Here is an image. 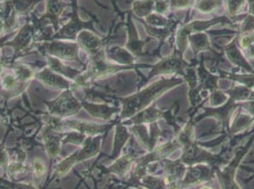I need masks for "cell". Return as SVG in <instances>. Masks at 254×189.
I'll use <instances>...</instances> for the list:
<instances>
[{
  "instance_id": "16",
  "label": "cell",
  "mask_w": 254,
  "mask_h": 189,
  "mask_svg": "<svg viewBox=\"0 0 254 189\" xmlns=\"http://www.w3.org/2000/svg\"><path fill=\"white\" fill-rule=\"evenodd\" d=\"M38 77L42 80L43 82H45L46 84L53 85V86H59V87H64V86H67V84L63 81L61 78H59L58 76H55L53 74L49 72V71H45L42 74L38 75Z\"/></svg>"
},
{
  "instance_id": "10",
  "label": "cell",
  "mask_w": 254,
  "mask_h": 189,
  "mask_svg": "<svg viewBox=\"0 0 254 189\" xmlns=\"http://www.w3.org/2000/svg\"><path fill=\"white\" fill-rule=\"evenodd\" d=\"M225 3V0H194L193 9L201 13H210L217 10Z\"/></svg>"
},
{
  "instance_id": "24",
  "label": "cell",
  "mask_w": 254,
  "mask_h": 189,
  "mask_svg": "<svg viewBox=\"0 0 254 189\" xmlns=\"http://www.w3.org/2000/svg\"><path fill=\"white\" fill-rule=\"evenodd\" d=\"M202 189H212L211 188H208V187H204Z\"/></svg>"
},
{
  "instance_id": "11",
  "label": "cell",
  "mask_w": 254,
  "mask_h": 189,
  "mask_svg": "<svg viewBox=\"0 0 254 189\" xmlns=\"http://www.w3.org/2000/svg\"><path fill=\"white\" fill-rule=\"evenodd\" d=\"M254 118L253 116L248 115V114H243L240 113L239 116L236 117V119L233 122V127H232V131H231V135L236 134V133H240L244 130H246L247 128H249L250 125L253 123Z\"/></svg>"
},
{
  "instance_id": "8",
  "label": "cell",
  "mask_w": 254,
  "mask_h": 189,
  "mask_svg": "<svg viewBox=\"0 0 254 189\" xmlns=\"http://www.w3.org/2000/svg\"><path fill=\"white\" fill-rule=\"evenodd\" d=\"M188 40L191 44V47H192L194 54H197L201 50L210 48L209 36L206 33L194 32L193 34H190L188 36Z\"/></svg>"
},
{
  "instance_id": "5",
  "label": "cell",
  "mask_w": 254,
  "mask_h": 189,
  "mask_svg": "<svg viewBox=\"0 0 254 189\" xmlns=\"http://www.w3.org/2000/svg\"><path fill=\"white\" fill-rule=\"evenodd\" d=\"M235 42H236V38L230 45L225 47V51L227 53L228 58L230 59V61L232 63H235L237 65H240L245 69H247L248 71H250L251 73L254 74V69L251 67L250 63L246 61V59L244 58L240 49H238V47H236Z\"/></svg>"
},
{
  "instance_id": "6",
  "label": "cell",
  "mask_w": 254,
  "mask_h": 189,
  "mask_svg": "<svg viewBox=\"0 0 254 189\" xmlns=\"http://www.w3.org/2000/svg\"><path fill=\"white\" fill-rule=\"evenodd\" d=\"M185 165L179 161H167L165 164V173H166V180L169 182H176L180 179L184 177L185 173Z\"/></svg>"
},
{
  "instance_id": "9",
  "label": "cell",
  "mask_w": 254,
  "mask_h": 189,
  "mask_svg": "<svg viewBox=\"0 0 254 189\" xmlns=\"http://www.w3.org/2000/svg\"><path fill=\"white\" fill-rule=\"evenodd\" d=\"M133 11L139 18H146L155 11V0H138L134 2Z\"/></svg>"
},
{
  "instance_id": "21",
  "label": "cell",
  "mask_w": 254,
  "mask_h": 189,
  "mask_svg": "<svg viewBox=\"0 0 254 189\" xmlns=\"http://www.w3.org/2000/svg\"><path fill=\"white\" fill-rule=\"evenodd\" d=\"M3 84H4L5 88H8V89L12 88V87L15 85V79H14L12 76H11V75H8V76H6V77L4 78Z\"/></svg>"
},
{
  "instance_id": "12",
  "label": "cell",
  "mask_w": 254,
  "mask_h": 189,
  "mask_svg": "<svg viewBox=\"0 0 254 189\" xmlns=\"http://www.w3.org/2000/svg\"><path fill=\"white\" fill-rule=\"evenodd\" d=\"M51 52L62 56L63 58H69V57H74L76 55V46L74 45H53L52 47L50 48Z\"/></svg>"
},
{
  "instance_id": "23",
  "label": "cell",
  "mask_w": 254,
  "mask_h": 189,
  "mask_svg": "<svg viewBox=\"0 0 254 189\" xmlns=\"http://www.w3.org/2000/svg\"><path fill=\"white\" fill-rule=\"evenodd\" d=\"M247 2H248V5H249V6L254 4V0H247Z\"/></svg>"
},
{
  "instance_id": "2",
  "label": "cell",
  "mask_w": 254,
  "mask_h": 189,
  "mask_svg": "<svg viewBox=\"0 0 254 189\" xmlns=\"http://www.w3.org/2000/svg\"><path fill=\"white\" fill-rule=\"evenodd\" d=\"M254 141V136L251 138V141L247 144V146L239 150V152L235 155V157L232 161V163H230V165L225 167L223 170H220V169L215 170L221 189H241L239 185L236 183V180H235L236 169L238 168V166H239L241 160L245 156V154L247 153V151L250 149V147L253 145Z\"/></svg>"
},
{
  "instance_id": "18",
  "label": "cell",
  "mask_w": 254,
  "mask_h": 189,
  "mask_svg": "<svg viewBox=\"0 0 254 189\" xmlns=\"http://www.w3.org/2000/svg\"><path fill=\"white\" fill-rule=\"evenodd\" d=\"M226 100L227 96L225 93L215 90L212 92V96L210 97V104L212 106L222 105Z\"/></svg>"
},
{
  "instance_id": "22",
  "label": "cell",
  "mask_w": 254,
  "mask_h": 189,
  "mask_svg": "<svg viewBox=\"0 0 254 189\" xmlns=\"http://www.w3.org/2000/svg\"><path fill=\"white\" fill-rule=\"evenodd\" d=\"M3 31H4V22L0 19V33H2Z\"/></svg>"
},
{
  "instance_id": "3",
  "label": "cell",
  "mask_w": 254,
  "mask_h": 189,
  "mask_svg": "<svg viewBox=\"0 0 254 189\" xmlns=\"http://www.w3.org/2000/svg\"><path fill=\"white\" fill-rule=\"evenodd\" d=\"M182 57L183 55H181L176 49L174 54H172L168 57H165L163 60H161L159 63H157V65L154 66V69L151 71L149 78L157 74L159 75V74L179 73L184 75L183 69L185 67H188L189 63H185Z\"/></svg>"
},
{
  "instance_id": "13",
  "label": "cell",
  "mask_w": 254,
  "mask_h": 189,
  "mask_svg": "<svg viewBox=\"0 0 254 189\" xmlns=\"http://www.w3.org/2000/svg\"><path fill=\"white\" fill-rule=\"evenodd\" d=\"M141 183L148 189H166V178L148 176L143 177Z\"/></svg>"
},
{
  "instance_id": "19",
  "label": "cell",
  "mask_w": 254,
  "mask_h": 189,
  "mask_svg": "<svg viewBox=\"0 0 254 189\" xmlns=\"http://www.w3.org/2000/svg\"><path fill=\"white\" fill-rule=\"evenodd\" d=\"M35 0H16L15 6L19 11L30 10Z\"/></svg>"
},
{
  "instance_id": "1",
  "label": "cell",
  "mask_w": 254,
  "mask_h": 189,
  "mask_svg": "<svg viewBox=\"0 0 254 189\" xmlns=\"http://www.w3.org/2000/svg\"><path fill=\"white\" fill-rule=\"evenodd\" d=\"M182 83L183 80L179 78L161 79L159 82H156L148 87L144 88L138 94L124 99V110L122 113V117H130L134 114L143 110L145 107L150 105L155 99H157L159 95L168 91L172 87Z\"/></svg>"
},
{
  "instance_id": "17",
  "label": "cell",
  "mask_w": 254,
  "mask_h": 189,
  "mask_svg": "<svg viewBox=\"0 0 254 189\" xmlns=\"http://www.w3.org/2000/svg\"><path fill=\"white\" fill-rule=\"evenodd\" d=\"M194 0H170V11H180L188 9L193 5Z\"/></svg>"
},
{
  "instance_id": "7",
  "label": "cell",
  "mask_w": 254,
  "mask_h": 189,
  "mask_svg": "<svg viewBox=\"0 0 254 189\" xmlns=\"http://www.w3.org/2000/svg\"><path fill=\"white\" fill-rule=\"evenodd\" d=\"M167 115H168V111L161 112V111H159V109H156L154 106H151L149 109H146L145 111L139 113L138 116H135V118L132 119V122H134L136 124H141V123H145V122H153L162 116H164V118H166Z\"/></svg>"
},
{
  "instance_id": "20",
  "label": "cell",
  "mask_w": 254,
  "mask_h": 189,
  "mask_svg": "<svg viewBox=\"0 0 254 189\" xmlns=\"http://www.w3.org/2000/svg\"><path fill=\"white\" fill-rule=\"evenodd\" d=\"M33 168H34V172H35V176L40 177L44 174L45 171V167L43 165V162L39 159H35L33 162Z\"/></svg>"
},
{
  "instance_id": "4",
  "label": "cell",
  "mask_w": 254,
  "mask_h": 189,
  "mask_svg": "<svg viewBox=\"0 0 254 189\" xmlns=\"http://www.w3.org/2000/svg\"><path fill=\"white\" fill-rule=\"evenodd\" d=\"M213 170L212 168H208L207 166L197 164L194 167H190L187 169L186 175L183 177L180 185L182 187H190L193 185H198L203 182H206L212 179Z\"/></svg>"
},
{
  "instance_id": "15",
  "label": "cell",
  "mask_w": 254,
  "mask_h": 189,
  "mask_svg": "<svg viewBox=\"0 0 254 189\" xmlns=\"http://www.w3.org/2000/svg\"><path fill=\"white\" fill-rule=\"evenodd\" d=\"M133 159L134 157L131 155H126V156L121 158L113 167H111V169H112L111 171L115 172L118 175H122V174L126 173V171L128 169V167L130 166Z\"/></svg>"
},
{
  "instance_id": "14",
  "label": "cell",
  "mask_w": 254,
  "mask_h": 189,
  "mask_svg": "<svg viewBox=\"0 0 254 189\" xmlns=\"http://www.w3.org/2000/svg\"><path fill=\"white\" fill-rule=\"evenodd\" d=\"M246 3L247 0H225L228 15L232 17L237 16Z\"/></svg>"
}]
</instances>
